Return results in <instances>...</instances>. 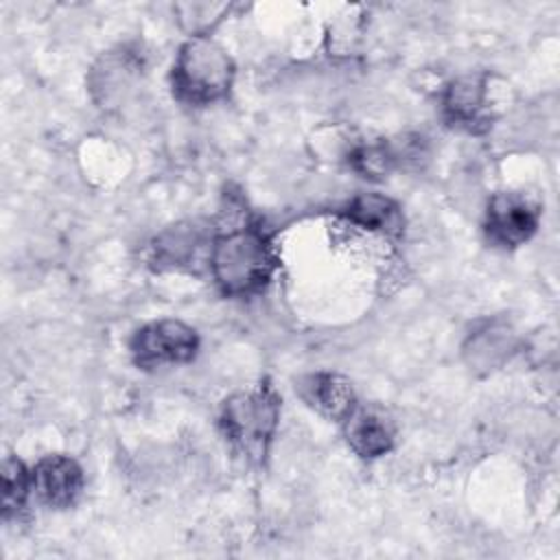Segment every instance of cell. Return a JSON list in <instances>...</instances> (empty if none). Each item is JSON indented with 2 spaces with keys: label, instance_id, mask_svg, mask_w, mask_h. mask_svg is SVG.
Instances as JSON below:
<instances>
[{
  "label": "cell",
  "instance_id": "1",
  "mask_svg": "<svg viewBox=\"0 0 560 560\" xmlns=\"http://www.w3.org/2000/svg\"><path fill=\"white\" fill-rule=\"evenodd\" d=\"M208 262L217 287L225 295L245 298L269 284L276 269V252L262 228L243 221L212 236Z\"/></svg>",
  "mask_w": 560,
  "mask_h": 560
},
{
  "label": "cell",
  "instance_id": "2",
  "mask_svg": "<svg viewBox=\"0 0 560 560\" xmlns=\"http://www.w3.org/2000/svg\"><path fill=\"white\" fill-rule=\"evenodd\" d=\"M234 81L230 55L208 35L190 37L177 52L171 83L173 94L192 107H203L228 96Z\"/></svg>",
  "mask_w": 560,
  "mask_h": 560
},
{
  "label": "cell",
  "instance_id": "3",
  "mask_svg": "<svg viewBox=\"0 0 560 560\" xmlns=\"http://www.w3.org/2000/svg\"><path fill=\"white\" fill-rule=\"evenodd\" d=\"M280 398L269 383L236 392L223 402L221 429L230 444L252 462H260L273 440Z\"/></svg>",
  "mask_w": 560,
  "mask_h": 560
},
{
  "label": "cell",
  "instance_id": "4",
  "mask_svg": "<svg viewBox=\"0 0 560 560\" xmlns=\"http://www.w3.org/2000/svg\"><path fill=\"white\" fill-rule=\"evenodd\" d=\"M199 337L195 328L179 319H160L138 328L131 337L129 350L138 368L155 370L166 365H182L195 359Z\"/></svg>",
  "mask_w": 560,
  "mask_h": 560
},
{
  "label": "cell",
  "instance_id": "5",
  "mask_svg": "<svg viewBox=\"0 0 560 560\" xmlns=\"http://www.w3.org/2000/svg\"><path fill=\"white\" fill-rule=\"evenodd\" d=\"M540 221V208L523 192H497L486 210V236L492 245L512 249L534 236Z\"/></svg>",
  "mask_w": 560,
  "mask_h": 560
},
{
  "label": "cell",
  "instance_id": "6",
  "mask_svg": "<svg viewBox=\"0 0 560 560\" xmlns=\"http://www.w3.org/2000/svg\"><path fill=\"white\" fill-rule=\"evenodd\" d=\"M492 101L486 74H466L451 81L442 94V114L453 127L470 133L492 125Z\"/></svg>",
  "mask_w": 560,
  "mask_h": 560
},
{
  "label": "cell",
  "instance_id": "7",
  "mask_svg": "<svg viewBox=\"0 0 560 560\" xmlns=\"http://www.w3.org/2000/svg\"><path fill=\"white\" fill-rule=\"evenodd\" d=\"M35 494L50 508H70L83 490L81 466L66 455H48L31 470Z\"/></svg>",
  "mask_w": 560,
  "mask_h": 560
},
{
  "label": "cell",
  "instance_id": "8",
  "mask_svg": "<svg viewBox=\"0 0 560 560\" xmlns=\"http://www.w3.org/2000/svg\"><path fill=\"white\" fill-rule=\"evenodd\" d=\"M350 448L365 459L381 457L394 446V424L385 411L372 405H354V409L341 420Z\"/></svg>",
  "mask_w": 560,
  "mask_h": 560
},
{
  "label": "cell",
  "instance_id": "9",
  "mask_svg": "<svg viewBox=\"0 0 560 560\" xmlns=\"http://www.w3.org/2000/svg\"><path fill=\"white\" fill-rule=\"evenodd\" d=\"M302 400L328 420H343L357 405L352 383L337 372H313L298 383Z\"/></svg>",
  "mask_w": 560,
  "mask_h": 560
},
{
  "label": "cell",
  "instance_id": "10",
  "mask_svg": "<svg viewBox=\"0 0 560 560\" xmlns=\"http://www.w3.org/2000/svg\"><path fill=\"white\" fill-rule=\"evenodd\" d=\"M516 348L514 332L503 322H483L477 326L466 343H464V359L475 372H492L503 365Z\"/></svg>",
  "mask_w": 560,
  "mask_h": 560
},
{
  "label": "cell",
  "instance_id": "11",
  "mask_svg": "<svg viewBox=\"0 0 560 560\" xmlns=\"http://www.w3.org/2000/svg\"><path fill=\"white\" fill-rule=\"evenodd\" d=\"M343 217L363 230L378 232L385 236H398L405 225L398 203H394L389 197L376 195V192H363V195L354 197L346 206Z\"/></svg>",
  "mask_w": 560,
  "mask_h": 560
},
{
  "label": "cell",
  "instance_id": "12",
  "mask_svg": "<svg viewBox=\"0 0 560 560\" xmlns=\"http://www.w3.org/2000/svg\"><path fill=\"white\" fill-rule=\"evenodd\" d=\"M201 245H212V236L195 223H182L166 230L153 245L155 262L166 267H184L197 262Z\"/></svg>",
  "mask_w": 560,
  "mask_h": 560
},
{
  "label": "cell",
  "instance_id": "13",
  "mask_svg": "<svg viewBox=\"0 0 560 560\" xmlns=\"http://www.w3.org/2000/svg\"><path fill=\"white\" fill-rule=\"evenodd\" d=\"M138 74V61L129 55H107L92 72V92L101 103L120 101L122 92L131 88V81Z\"/></svg>",
  "mask_w": 560,
  "mask_h": 560
},
{
  "label": "cell",
  "instance_id": "14",
  "mask_svg": "<svg viewBox=\"0 0 560 560\" xmlns=\"http://www.w3.org/2000/svg\"><path fill=\"white\" fill-rule=\"evenodd\" d=\"M31 490H33L31 470L15 457L4 459L2 464V518L4 521L18 516L24 510Z\"/></svg>",
  "mask_w": 560,
  "mask_h": 560
}]
</instances>
